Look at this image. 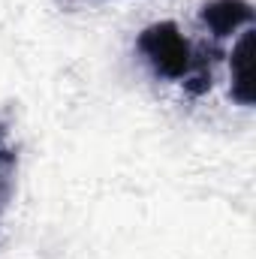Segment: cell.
I'll return each instance as SVG.
<instances>
[{
	"mask_svg": "<svg viewBox=\"0 0 256 259\" xmlns=\"http://www.w3.org/2000/svg\"><path fill=\"white\" fill-rule=\"evenodd\" d=\"M136 52L151 66L157 78L181 81L193 94H202L211 88V75H205L202 64L193 55L190 39L181 33L175 21H154L136 36Z\"/></svg>",
	"mask_w": 256,
	"mask_h": 259,
	"instance_id": "cell-1",
	"label": "cell"
},
{
	"mask_svg": "<svg viewBox=\"0 0 256 259\" xmlns=\"http://www.w3.org/2000/svg\"><path fill=\"white\" fill-rule=\"evenodd\" d=\"M199 21L211 30V36L223 39L253 24V6L247 0H208L199 12Z\"/></svg>",
	"mask_w": 256,
	"mask_h": 259,
	"instance_id": "cell-2",
	"label": "cell"
},
{
	"mask_svg": "<svg viewBox=\"0 0 256 259\" xmlns=\"http://www.w3.org/2000/svg\"><path fill=\"white\" fill-rule=\"evenodd\" d=\"M229 88H232V100L244 109H250L256 100V81H253V30L247 27L232 55H229Z\"/></svg>",
	"mask_w": 256,
	"mask_h": 259,
	"instance_id": "cell-3",
	"label": "cell"
},
{
	"mask_svg": "<svg viewBox=\"0 0 256 259\" xmlns=\"http://www.w3.org/2000/svg\"><path fill=\"white\" fill-rule=\"evenodd\" d=\"M15 178H18V148L9 142L6 124H0V229L15 196Z\"/></svg>",
	"mask_w": 256,
	"mask_h": 259,
	"instance_id": "cell-4",
	"label": "cell"
}]
</instances>
